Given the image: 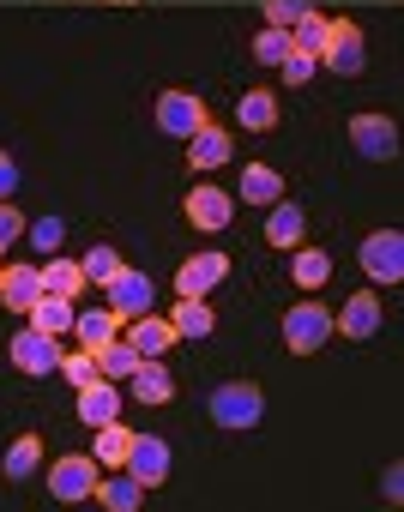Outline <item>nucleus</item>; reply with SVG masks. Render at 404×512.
<instances>
[{
    "mask_svg": "<svg viewBox=\"0 0 404 512\" xmlns=\"http://www.w3.org/2000/svg\"><path fill=\"white\" fill-rule=\"evenodd\" d=\"M320 67H326V73H338V79H356V73L368 67V43H362V25H356V19H326Z\"/></svg>",
    "mask_w": 404,
    "mask_h": 512,
    "instance_id": "obj_1",
    "label": "nucleus"
},
{
    "mask_svg": "<svg viewBox=\"0 0 404 512\" xmlns=\"http://www.w3.org/2000/svg\"><path fill=\"white\" fill-rule=\"evenodd\" d=\"M260 416H266V392H260L254 380H230V386H218V392H212V422H218V428L248 434Z\"/></svg>",
    "mask_w": 404,
    "mask_h": 512,
    "instance_id": "obj_2",
    "label": "nucleus"
},
{
    "mask_svg": "<svg viewBox=\"0 0 404 512\" xmlns=\"http://www.w3.org/2000/svg\"><path fill=\"white\" fill-rule=\"evenodd\" d=\"M326 344H332V308L326 302H296L284 314V350L290 356H314Z\"/></svg>",
    "mask_w": 404,
    "mask_h": 512,
    "instance_id": "obj_3",
    "label": "nucleus"
},
{
    "mask_svg": "<svg viewBox=\"0 0 404 512\" xmlns=\"http://www.w3.org/2000/svg\"><path fill=\"white\" fill-rule=\"evenodd\" d=\"M97 482H103V464H97L91 452H67V458L49 464V494L67 500V506H73V500H91Z\"/></svg>",
    "mask_w": 404,
    "mask_h": 512,
    "instance_id": "obj_4",
    "label": "nucleus"
},
{
    "mask_svg": "<svg viewBox=\"0 0 404 512\" xmlns=\"http://www.w3.org/2000/svg\"><path fill=\"white\" fill-rule=\"evenodd\" d=\"M206 121H212V109H206V97H199V91H163L157 97V127L169 139H193Z\"/></svg>",
    "mask_w": 404,
    "mask_h": 512,
    "instance_id": "obj_5",
    "label": "nucleus"
},
{
    "mask_svg": "<svg viewBox=\"0 0 404 512\" xmlns=\"http://www.w3.org/2000/svg\"><path fill=\"white\" fill-rule=\"evenodd\" d=\"M362 272H368V284H398L404 278V235L398 229H374L368 241H362Z\"/></svg>",
    "mask_w": 404,
    "mask_h": 512,
    "instance_id": "obj_6",
    "label": "nucleus"
},
{
    "mask_svg": "<svg viewBox=\"0 0 404 512\" xmlns=\"http://www.w3.org/2000/svg\"><path fill=\"white\" fill-rule=\"evenodd\" d=\"M7 344H13V368H19V374H31V380H49V374H61V344H55L49 332L25 326V332H13Z\"/></svg>",
    "mask_w": 404,
    "mask_h": 512,
    "instance_id": "obj_7",
    "label": "nucleus"
},
{
    "mask_svg": "<svg viewBox=\"0 0 404 512\" xmlns=\"http://www.w3.org/2000/svg\"><path fill=\"white\" fill-rule=\"evenodd\" d=\"M181 217H187L193 229L218 235V229H230V223H236V193H224V187H193V193L181 199Z\"/></svg>",
    "mask_w": 404,
    "mask_h": 512,
    "instance_id": "obj_8",
    "label": "nucleus"
},
{
    "mask_svg": "<svg viewBox=\"0 0 404 512\" xmlns=\"http://www.w3.org/2000/svg\"><path fill=\"white\" fill-rule=\"evenodd\" d=\"M350 145H356L368 163H392V157H398V121L368 109V115H356V121H350Z\"/></svg>",
    "mask_w": 404,
    "mask_h": 512,
    "instance_id": "obj_9",
    "label": "nucleus"
},
{
    "mask_svg": "<svg viewBox=\"0 0 404 512\" xmlns=\"http://www.w3.org/2000/svg\"><path fill=\"white\" fill-rule=\"evenodd\" d=\"M169 440L163 434H133V452H127V476L139 482V488H163L169 482Z\"/></svg>",
    "mask_w": 404,
    "mask_h": 512,
    "instance_id": "obj_10",
    "label": "nucleus"
},
{
    "mask_svg": "<svg viewBox=\"0 0 404 512\" xmlns=\"http://www.w3.org/2000/svg\"><path fill=\"white\" fill-rule=\"evenodd\" d=\"M224 278H230V253L206 247V253H193V260H181V272H175V296H206V290H218Z\"/></svg>",
    "mask_w": 404,
    "mask_h": 512,
    "instance_id": "obj_11",
    "label": "nucleus"
},
{
    "mask_svg": "<svg viewBox=\"0 0 404 512\" xmlns=\"http://www.w3.org/2000/svg\"><path fill=\"white\" fill-rule=\"evenodd\" d=\"M103 296H109V308H115V314H121V326H127V320L151 314V296H157V290H151V278H145V272L121 266V272H115V278L103 284Z\"/></svg>",
    "mask_w": 404,
    "mask_h": 512,
    "instance_id": "obj_12",
    "label": "nucleus"
},
{
    "mask_svg": "<svg viewBox=\"0 0 404 512\" xmlns=\"http://www.w3.org/2000/svg\"><path fill=\"white\" fill-rule=\"evenodd\" d=\"M181 145H187V169H199V175H206V169H224V163L236 157V139H230V127H218V121H206L193 139H181Z\"/></svg>",
    "mask_w": 404,
    "mask_h": 512,
    "instance_id": "obj_13",
    "label": "nucleus"
},
{
    "mask_svg": "<svg viewBox=\"0 0 404 512\" xmlns=\"http://www.w3.org/2000/svg\"><path fill=\"white\" fill-rule=\"evenodd\" d=\"M43 296V266H0V308L31 314Z\"/></svg>",
    "mask_w": 404,
    "mask_h": 512,
    "instance_id": "obj_14",
    "label": "nucleus"
},
{
    "mask_svg": "<svg viewBox=\"0 0 404 512\" xmlns=\"http://www.w3.org/2000/svg\"><path fill=\"white\" fill-rule=\"evenodd\" d=\"M127 398H133V404H151V410L175 398V380H169L163 356H145V362H139V368L127 374Z\"/></svg>",
    "mask_w": 404,
    "mask_h": 512,
    "instance_id": "obj_15",
    "label": "nucleus"
},
{
    "mask_svg": "<svg viewBox=\"0 0 404 512\" xmlns=\"http://www.w3.org/2000/svg\"><path fill=\"white\" fill-rule=\"evenodd\" d=\"M380 314H386L380 296L362 290V296H350V302L332 314V332H338V338H374V332H380Z\"/></svg>",
    "mask_w": 404,
    "mask_h": 512,
    "instance_id": "obj_16",
    "label": "nucleus"
},
{
    "mask_svg": "<svg viewBox=\"0 0 404 512\" xmlns=\"http://www.w3.org/2000/svg\"><path fill=\"white\" fill-rule=\"evenodd\" d=\"M115 332H121V314H115L109 302H103V308H79V314H73V338H79V350H91V356H97Z\"/></svg>",
    "mask_w": 404,
    "mask_h": 512,
    "instance_id": "obj_17",
    "label": "nucleus"
},
{
    "mask_svg": "<svg viewBox=\"0 0 404 512\" xmlns=\"http://www.w3.org/2000/svg\"><path fill=\"white\" fill-rule=\"evenodd\" d=\"M121 416V392H115V380H91V386H79V422L85 428H103V422H115Z\"/></svg>",
    "mask_w": 404,
    "mask_h": 512,
    "instance_id": "obj_18",
    "label": "nucleus"
},
{
    "mask_svg": "<svg viewBox=\"0 0 404 512\" xmlns=\"http://www.w3.org/2000/svg\"><path fill=\"white\" fill-rule=\"evenodd\" d=\"M302 229H308V217H302V205H290V199H278V205H266V247H302Z\"/></svg>",
    "mask_w": 404,
    "mask_h": 512,
    "instance_id": "obj_19",
    "label": "nucleus"
},
{
    "mask_svg": "<svg viewBox=\"0 0 404 512\" xmlns=\"http://www.w3.org/2000/svg\"><path fill=\"white\" fill-rule=\"evenodd\" d=\"M169 326H175V338H212L218 332V314L206 308V296H175Z\"/></svg>",
    "mask_w": 404,
    "mask_h": 512,
    "instance_id": "obj_20",
    "label": "nucleus"
},
{
    "mask_svg": "<svg viewBox=\"0 0 404 512\" xmlns=\"http://www.w3.org/2000/svg\"><path fill=\"white\" fill-rule=\"evenodd\" d=\"M127 344H133L139 356H163V350H169V344H181V338H175V326H169V320L139 314V320H127Z\"/></svg>",
    "mask_w": 404,
    "mask_h": 512,
    "instance_id": "obj_21",
    "label": "nucleus"
},
{
    "mask_svg": "<svg viewBox=\"0 0 404 512\" xmlns=\"http://www.w3.org/2000/svg\"><path fill=\"white\" fill-rule=\"evenodd\" d=\"M242 205H278L284 199V175L278 169H266V163H248L242 169V193H236Z\"/></svg>",
    "mask_w": 404,
    "mask_h": 512,
    "instance_id": "obj_22",
    "label": "nucleus"
},
{
    "mask_svg": "<svg viewBox=\"0 0 404 512\" xmlns=\"http://www.w3.org/2000/svg\"><path fill=\"white\" fill-rule=\"evenodd\" d=\"M290 278H296L302 290H320V284L332 278V253H326V247H290Z\"/></svg>",
    "mask_w": 404,
    "mask_h": 512,
    "instance_id": "obj_23",
    "label": "nucleus"
},
{
    "mask_svg": "<svg viewBox=\"0 0 404 512\" xmlns=\"http://www.w3.org/2000/svg\"><path fill=\"white\" fill-rule=\"evenodd\" d=\"M73 314H79V308H73L67 296H49V290H43L37 308H31V326L49 332V338H61V332H73Z\"/></svg>",
    "mask_w": 404,
    "mask_h": 512,
    "instance_id": "obj_24",
    "label": "nucleus"
},
{
    "mask_svg": "<svg viewBox=\"0 0 404 512\" xmlns=\"http://www.w3.org/2000/svg\"><path fill=\"white\" fill-rule=\"evenodd\" d=\"M127 452H133V428H121V416L103 422L97 428V464L103 470H127Z\"/></svg>",
    "mask_w": 404,
    "mask_h": 512,
    "instance_id": "obj_25",
    "label": "nucleus"
},
{
    "mask_svg": "<svg viewBox=\"0 0 404 512\" xmlns=\"http://www.w3.org/2000/svg\"><path fill=\"white\" fill-rule=\"evenodd\" d=\"M91 500H97V506H109V512H139V506H145V488H139L133 476H103Z\"/></svg>",
    "mask_w": 404,
    "mask_h": 512,
    "instance_id": "obj_26",
    "label": "nucleus"
},
{
    "mask_svg": "<svg viewBox=\"0 0 404 512\" xmlns=\"http://www.w3.org/2000/svg\"><path fill=\"white\" fill-rule=\"evenodd\" d=\"M43 290L49 296H85L91 284H85V272H79V260H55V253H49V266H43Z\"/></svg>",
    "mask_w": 404,
    "mask_h": 512,
    "instance_id": "obj_27",
    "label": "nucleus"
},
{
    "mask_svg": "<svg viewBox=\"0 0 404 512\" xmlns=\"http://www.w3.org/2000/svg\"><path fill=\"white\" fill-rule=\"evenodd\" d=\"M236 115H242L248 133H272V127H278V97H272V91H242Z\"/></svg>",
    "mask_w": 404,
    "mask_h": 512,
    "instance_id": "obj_28",
    "label": "nucleus"
},
{
    "mask_svg": "<svg viewBox=\"0 0 404 512\" xmlns=\"http://www.w3.org/2000/svg\"><path fill=\"white\" fill-rule=\"evenodd\" d=\"M139 362H145V356H139V350H133L127 338H109V344L97 350V374H103V380H127V374H133Z\"/></svg>",
    "mask_w": 404,
    "mask_h": 512,
    "instance_id": "obj_29",
    "label": "nucleus"
},
{
    "mask_svg": "<svg viewBox=\"0 0 404 512\" xmlns=\"http://www.w3.org/2000/svg\"><path fill=\"white\" fill-rule=\"evenodd\" d=\"M37 464H43V434H19V440L7 446V464H0V470H7L13 482H25Z\"/></svg>",
    "mask_w": 404,
    "mask_h": 512,
    "instance_id": "obj_30",
    "label": "nucleus"
},
{
    "mask_svg": "<svg viewBox=\"0 0 404 512\" xmlns=\"http://www.w3.org/2000/svg\"><path fill=\"white\" fill-rule=\"evenodd\" d=\"M320 43H326V19H320V13L308 7V13H302V19L290 25V49H296V55H314V61H320Z\"/></svg>",
    "mask_w": 404,
    "mask_h": 512,
    "instance_id": "obj_31",
    "label": "nucleus"
},
{
    "mask_svg": "<svg viewBox=\"0 0 404 512\" xmlns=\"http://www.w3.org/2000/svg\"><path fill=\"white\" fill-rule=\"evenodd\" d=\"M79 272H85V284H97V290H103V284H109V278H115V272H121V253H115V247H103V241H97V247H91V253H85V260H79Z\"/></svg>",
    "mask_w": 404,
    "mask_h": 512,
    "instance_id": "obj_32",
    "label": "nucleus"
},
{
    "mask_svg": "<svg viewBox=\"0 0 404 512\" xmlns=\"http://www.w3.org/2000/svg\"><path fill=\"white\" fill-rule=\"evenodd\" d=\"M61 380L79 392V386H91L97 380V356L91 350H61Z\"/></svg>",
    "mask_w": 404,
    "mask_h": 512,
    "instance_id": "obj_33",
    "label": "nucleus"
},
{
    "mask_svg": "<svg viewBox=\"0 0 404 512\" xmlns=\"http://www.w3.org/2000/svg\"><path fill=\"white\" fill-rule=\"evenodd\" d=\"M290 55V31H278V25H266L260 37H254V61H266V67H278Z\"/></svg>",
    "mask_w": 404,
    "mask_h": 512,
    "instance_id": "obj_34",
    "label": "nucleus"
},
{
    "mask_svg": "<svg viewBox=\"0 0 404 512\" xmlns=\"http://www.w3.org/2000/svg\"><path fill=\"white\" fill-rule=\"evenodd\" d=\"M278 73H284V85H308V79L320 73V61H314V55H296V49H290V55L278 61Z\"/></svg>",
    "mask_w": 404,
    "mask_h": 512,
    "instance_id": "obj_35",
    "label": "nucleus"
},
{
    "mask_svg": "<svg viewBox=\"0 0 404 512\" xmlns=\"http://www.w3.org/2000/svg\"><path fill=\"white\" fill-rule=\"evenodd\" d=\"M25 235H31V247H61V235H67V223L61 217H37V223H25Z\"/></svg>",
    "mask_w": 404,
    "mask_h": 512,
    "instance_id": "obj_36",
    "label": "nucleus"
},
{
    "mask_svg": "<svg viewBox=\"0 0 404 512\" xmlns=\"http://www.w3.org/2000/svg\"><path fill=\"white\" fill-rule=\"evenodd\" d=\"M13 241H25V211L13 199H0V247H13Z\"/></svg>",
    "mask_w": 404,
    "mask_h": 512,
    "instance_id": "obj_37",
    "label": "nucleus"
},
{
    "mask_svg": "<svg viewBox=\"0 0 404 512\" xmlns=\"http://www.w3.org/2000/svg\"><path fill=\"white\" fill-rule=\"evenodd\" d=\"M302 13H308L302 0H266V25H278V31H290V25H296Z\"/></svg>",
    "mask_w": 404,
    "mask_h": 512,
    "instance_id": "obj_38",
    "label": "nucleus"
},
{
    "mask_svg": "<svg viewBox=\"0 0 404 512\" xmlns=\"http://www.w3.org/2000/svg\"><path fill=\"white\" fill-rule=\"evenodd\" d=\"M380 500H386V506L404 500V464H386V476H380Z\"/></svg>",
    "mask_w": 404,
    "mask_h": 512,
    "instance_id": "obj_39",
    "label": "nucleus"
},
{
    "mask_svg": "<svg viewBox=\"0 0 404 512\" xmlns=\"http://www.w3.org/2000/svg\"><path fill=\"white\" fill-rule=\"evenodd\" d=\"M13 187H19V163L13 151H0V199H13Z\"/></svg>",
    "mask_w": 404,
    "mask_h": 512,
    "instance_id": "obj_40",
    "label": "nucleus"
},
{
    "mask_svg": "<svg viewBox=\"0 0 404 512\" xmlns=\"http://www.w3.org/2000/svg\"><path fill=\"white\" fill-rule=\"evenodd\" d=\"M103 7H133V0H103Z\"/></svg>",
    "mask_w": 404,
    "mask_h": 512,
    "instance_id": "obj_41",
    "label": "nucleus"
}]
</instances>
